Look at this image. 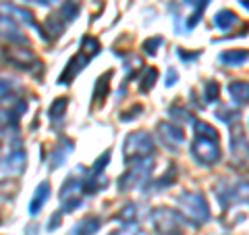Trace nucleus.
<instances>
[{
  "mask_svg": "<svg viewBox=\"0 0 249 235\" xmlns=\"http://www.w3.org/2000/svg\"><path fill=\"white\" fill-rule=\"evenodd\" d=\"M15 88H17L15 81H11V79H0V102H2V100L13 98Z\"/></svg>",
  "mask_w": 249,
  "mask_h": 235,
  "instance_id": "33",
  "label": "nucleus"
},
{
  "mask_svg": "<svg viewBox=\"0 0 249 235\" xmlns=\"http://www.w3.org/2000/svg\"><path fill=\"white\" fill-rule=\"evenodd\" d=\"M162 36H154V38H147V40L142 44V50L147 54V57H156V52H158V48L162 46Z\"/></svg>",
  "mask_w": 249,
  "mask_h": 235,
  "instance_id": "29",
  "label": "nucleus"
},
{
  "mask_svg": "<svg viewBox=\"0 0 249 235\" xmlns=\"http://www.w3.org/2000/svg\"><path fill=\"white\" fill-rule=\"evenodd\" d=\"M62 223V210H60V213H58V210H56V213H54L52 215V218H50V223H48V231H54V229H56V227Z\"/></svg>",
  "mask_w": 249,
  "mask_h": 235,
  "instance_id": "35",
  "label": "nucleus"
},
{
  "mask_svg": "<svg viewBox=\"0 0 249 235\" xmlns=\"http://www.w3.org/2000/svg\"><path fill=\"white\" fill-rule=\"evenodd\" d=\"M191 156L201 167H212L220 160V136L218 131L206 121L193 123V142H191Z\"/></svg>",
  "mask_w": 249,
  "mask_h": 235,
  "instance_id": "1",
  "label": "nucleus"
},
{
  "mask_svg": "<svg viewBox=\"0 0 249 235\" xmlns=\"http://www.w3.org/2000/svg\"><path fill=\"white\" fill-rule=\"evenodd\" d=\"M152 169H154V158L127 164V171H124V173L121 175V179H119V190L121 192H131V190H137V187L145 185L147 181H150Z\"/></svg>",
  "mask_w": 249,
  "mask_h": 235,
  "instance_id": "7",
  "label": "nucleus"
},
{
  "mask_svg": "<svg viewBox=\"0 0 249 235\" xmlns=\"http://www.w3.org/2000/svg\"><path fill=\"white\" fill-rule=\"evenodd\" d=\"M177 208L187 223H191L196 227L206 225L210 218H212L210 216L208 200L204 198V194H199V192H181L177 198Z\"/></svg>",
  "mask_w": 249,
  "mask_h": 235,
  "instance_id": "2",
  "label": "nucleus"
},
{
  "mask_svg": "<svg viewBox=\"0 0 249 235\" xmlns=\"http://www.w3.org/2000/svg\"><path fill=\"white\" fill-rule=\"evenodd\" d=\"M229 150H231V160L237 169H249V139L245 136L241 123L235 121L229 125Z\"/></svg>",
  "mask_w": 249,
  "mask_h": 235,
  "instance_id": "6",
  "label": "nucleus"
},
{
  "mask_svg": "<svg viewBox=\"0 0 249 235\" xmlns=\"http://www.w3.org/2000/svg\"><path fill=\"white\" fill-rule=\"evenodd\" d=\"M218 119H220V121H227V123L231 125V123L239 121V113H237V111H229V108H220V111H218Z\"/></svg>",
  "mask_w": 249,
  "mask_h": 235,
  "instance_id": "34",
  "label": "nucleus"
},
{
  "mask_svg": "<svg viewBox=\"0 0 249 235\" xmlns=\"http://www.w3.org/2000/svg\"><path fill=\"white\" fill-rule=\"evenodd\" d=\"M65 27H67V23L62 21L58 15H50V17L42 23V27H40L42 34L40 36L44 38V40L52 42V40H56V38L62 34V29H65Z\"/></svg>",
  "mask_w": 249,
  "mask_h": 235,
  "instance_id": "17",
  "label": "nucleus"
},
{
  "mask_svg": "<svg viewBox=\"0 0 249 235\" xmlns=\"http://www.w3.org/2000/svg\"><path fill=\"white\" fill-rule=\"evenodd\" d=\"M156 79H158V69H156V67L143 69L142 77H139V90H142V92H150L154 88Z\"/></svg>",
  "mask_w": 249,
  "mask_h": 235,
  "instance_id": "24",
  "label": "nucleus"
},
{
  "mask_svg": "<svg viewBox=\"0 0 249 235\" xmlns=\"http://www.w3.org/2000/svg\"><path fill=\"white\" fill-rule=\"evenodd\" d=\"M214 25L220 29L222 34H229L232 27L239 25V17H237V13H232V11H229V9L218 11V13L214 15Z\"/></svg>",
  "mask_w": 249,
  "mask_h": 235,
  "instance_id": "19",
  "label": "nucleus"
},
{
  "mask_svg": "<svg viewBox=\"0 0 249 235\" xmlns=\"http://www.w3.org/2000/svg\"><path fill=\"white\" fill-rule=\"evenodd\" d=\"M73 150V142L69 137H60L58 139V146H56V150L52 152V160H50V169H56L60 167L62 162H65V158L69 154H71Z\"/></svg>",
  "mask_w": 249,
  "mask_h": 235,
  "instance_id": "22",
  "label": "nucleus"
},
{
  "mask_svg": "<svg viewBox=\"0 0 249 235\" xmlns=\"http://www.w3.org/2000/svg\"><path fill=\"white\" fill-rule=\"evenodd\" d=\"M110 235H145V233H143V229L137 223H123L121 229L112 231Z\"/></svg>",
  "mask_w": 249,
  "mask_h": 235,
  "instance_id": "31",
  "label": "nucleus"
},
{
  "mask_svg": "<svg viewBox=\"0 0 249 235\" xmlns=\"http://www.w3.org/2000/svg\"><path fill=\"white\" fill-rule=\"evenodd\" d=\"M150 225L156 235H185V218L168 206H158L150 213Z\"/></svg>",
  "mask_w": 249,
  "mask_h": 235,
  "instance_id": "4",
  "label": "nucleus"
},
{
  "mask_svg": "<svg viewBox=\"0 0 249 235\" xmlns=\"http://www.w3.org/2000/svg\"><path fill=\"white\" fill-rule=\"evenodd\" d=\"M27 164V152L21 146L9 148L4 154H0V179L19 177L25 171Z\"/></svg>",
  "mask_w": 249,
  "mask_h": 235,
  "instance_id": "9",
  "label": "nucleus"
},
{
  "mask_svg": "<svg viewBox=\"0 0 249 235\" xmlns=\"http://www.w3.org/2000/svg\"><path fill=\"white\" fill-rule=\"evenodd\" d=\"M110 77H112V73H110V71L98 77V81H96V88H93V100H96L98 104L102 102V100L108 96V81H110Z\"/></svg>",
  "mask_w": 249,
  "mask_h": 235,
  "instance_id": "25",
  "label": "nucleus"
},
{
  "mask_svg": "<svg viewBox=\"0 0 249 235\" xmlns=\"http://www.w3.org/2000/svg\"><path fill=\"white\" fill-rule=\"evenodd\" d=\"M156 137H158V144L168 152H177L185 142L183 129L170 121H160L156 125Z\"/></svg>",
  "mask_w": 249,
  "mask_h": 235,
  "instance_id": "11",
  "label": "nucleus"
},
{
  "mask_svg": "<svg viewBox=\"0 0 249 235\" xmlns=\"http://www.w3.org/2000/svg\"><path fill=\"white\" fill-rule=\"evenodd\" d=\"M108 162H110V150L102 152V156H100V158L93 162V167H91L89 173H91V175H102V173H104V167H106Z\"/></svg>",
  "mask_w": 249,
  "mask_h": 235,
  "instance_id": "32",
  "label": "nucleus"
},
{
  "mask_svg": "<svg viewBox=\"0 0 249 235\" xmlns=\"http://www.w3.org/2000/svg\"><path fill=\"white\" fill-rule=\"evenodd\" d=\"M79 13H81V2L79 0H65V2L60 4V9H58V17L69 25V23H73L77 17H79Z\"/></svg>",
  "mask_w": 249,
  "mask_h": 235,
  "instance_id": "23",
  "label": "nucleus"
},
{
  "mask_svg": "<svg viewBox=\"0 0 249 235\" xmlns=\"http://www.w3.org/2000/svg\"><path fill=\"white\" fill-rule=\"evenodd\" d=\"M137 216H139L137 215V204H127L114 218L116 221H121V223H135Z\"/></svg>",
  "mask_w": 249,
  "mask_h": 235,
  "instance_id": "28",
  "label": "nucleus"
},
{
  "mask_svg": "<svg viewBox=\"0 0 249 235\" xmlns=\"http://www.w3.org/2000/svg\"><path fill=\"white\" fill-rule=\"evenodd\" d=\"M239 4L243 6V9H247V11H249V0H239Z\"/></svg>",
  "mask_w": 249,
  "mask_h": 235,
  "instance_id": "39",
  "label": "nucleus"
},
{
  "mask_svg": "<svg viewBox=\"0 0 249 235\" xmlns=\"http://www.w3.org/2000/svg\"><path fill=\"white\" fill-rule=\"evenodd\" d=\"M154 152H156V144L150 133H145V131L129 133L123 142V158L127 164L154 158Z\"/></svg>",
  "mask_w": 249,
  "mask_h": 235,
  "instance_id": "3",
  "label": "nucleus"
},
{
  "mask_svg": "<svg viewBox=\"0 0 249 235\" xmlns=\"http://www.w3.org/2000/svg\"><path fill=\"white\" fill-rule=\"evenodd\" d=\"M21 27L23 25H19L13 17L0 13V38H4L11 44H27V36L23 34Z\"/></svg>",
  "mask_w": 249,
  "mask_h": 235,
  "instance_id": "12",
  "label": "nucleus"
},
{
  "mask_svg": "<svg viewBox=\"0 0 249 235\" xmlns=\"http://www.w3.org/2000/svg\"><path fill=\"white\" fill-rule=\"evenodd\" d=\"M175 179H177V164H168L166 173L162 175L158 181H156V190H164V187H170V185L175 183Z\"/></svg>",
  "mask_w": 249,
  "mask_h": 235,
  "instance_id": "27",
  "label": "nucleus"
},
{
  "mask_svg": "<svg viewBox=\"0 0 249 235\" xmlns=\"http://www.w3.org/2000/svg\"><path fill=\"white\" fill-rule=\"evenodd\" d=\"M25 2H31V4H40V6H52L56 0H25Z\"/></svg>",
  "mask_w": 249,
  "mask_h": 235,
  "instance_id": "38",
  "label": "nucleus"
},
{
  "mask_svg": "<svg viewBox=\"0 0 249 235\" xmlns=\"http://www.w3.org/2000/svg\"><path fill=\"white\" fill-rule=\"evenodd\" d=\"M6 60L15 65L17 69H23V71H34V69L40 67V60L31 50H23V48H13L6 52Z\"/></svg>",
  "mask_w": 249,
  "mask_h": 235,
  "instance_id": "13",
  "label": "nucleus"
},
{
  "mask_svg": "<svg viewBox=\"0 0 249 235\" xmlns=\"http://www.w3.org/2000/svg\"><path fill=\"white\" fill-rule=\"evenodd\" d=\"M229 94L237 106H245L249 102V83L247 81H232V83H229Z\"/></svg>",
  "mask_w": 249,
  "mask_h": 235,
  "instance_id": "20",
  "label": "nucleus"
},
{
  "mask_svg": "<svg viewBox=\"0 0 249 235\" xmlns=\"http://www.w3.org/2000/svg\"><path fill=\"white\" fill-rule=\"evenodd\" d=\"M50 183L48 181H42L40 185L36 187V192H34V196H31V202H29V215L31 216H36L37 213H42V208L46 206V202H48V198H50Z\"/></svg>",
  "mask_w": 249,
  "mask_h": 235,
  "instance_id": "15",
  "label": "nucleus"
},
{
  "mask_svg": "<svg viewBox=\"0 0 249 235\" xmlns=\"http://www.w3.org/2000/svg\"><path fill=\"white\" fill-rule=\"evenodd\" d=\"M185 4L187 6H193V13H189L185 17V23H183V31H191V29H196V25L199 23L201 19V15H204L206 11V6L210 4V0H185Z\"/></svg>",
  "mask_w": 249,
  "mask_h": 235,
  "instance_id": "16",
  "label": "nucleus"
},
{
  "mask_svg": "<svg viewBox=\"0 0 249 235\" xmlns=\"http://www.w3.org/2000/svg\"><path fill=\"white\" fill-rule=\"evenodd\" d=\"M67 106H69V98H56L52 102V106H50V111H48V117H50V121H58V119H62V115H65V111H67Z\"/></svg>",
  "mask_w": 249,
  "mask_h": 235,
  "instance_id": "26",
  "label": "nucleus"
},
{
  "mask_svg": "<svg viewBox=\"0 0 249 235\" xmlns=\"http://www.w3.org/2000/svg\"><path fill=\"white\" fill-rule=\"evenodd\" d=\"M218 96H220V85H218L216 81H206V88H204V98L208 104H212L218 100Z\"/></svg>",
  "mask_w": 249,
  "mask_h": 235,
  "instance_id": "30",
  "label": "nucleus"
},
{
  "mask_svg": "<svg viewBox=\"0 0 249 235\" xmlns=\"http://www.w3.org/2000/svg\"><path fill=\"white\" fill-rule=\"evenodd\" d=\"M100 52V42L96 40V38H89V36H85L83 40H81V46H79V52H77V57H73L71 60H69V65L67 69L62 71V75L58 77V83L62 85H69V81H73L77 75H79L85 65L96 57V54Z\"/></svg>",
  "mask_w": 249,
  "mask_h": 235,
  "instance_id": "5",
  "label": "nucleus"
},
{
  "mask_svg": "<svg viewBox=\"0 0 249 235\" xmlns=\"http://www.w3.org/2000/svg\"><path fill=\"white\" fill-rule=\"evenodd\" d=\"M178 81V73L175 71V69H168V73H166V88H173V85Z\"/></svg>",
  "mask_w": 249,
  "mask_h": 235,
  "instance_id": "36",
  "label": "nucleus"
},
{
  "mask_svg": "<svg viewBox=\"0 0 249 235\" xmlns=\"http://www.w3.org/2000/svg\"><path fill=\"white\" fill-rule=\"evenodd\" d=\"M100 227H102V221L98 216H85L71 229V235H93L98 233Z\"/></svg>",
  "mask_w": 249,
  "mask_h": 235,
  "instance_id": "21",
  "label": "nucleus"
},
{
  "mask_svg": "<svg viewBox=\"0 0 249 235\" xmlns=\"http://www.w3.org/2000/svg\"><path fill=\"white\" fill-rule=\"evenodd\" d=\"M0 13L9 15L13 17L15 21L19 23V25H25V27H36V19L31 11H27L25 6H19L15 2H9V0H0Z\"/></svg>",
  "mask_w": 249,
  "mask_h": 235,
  "instance_id": "14",
  "label": "nucleus"
},
{
  "mask_svg": "<svg viewBox=\"0 0 249 235\" xmlns=\"http://www.w3.org/2000/svg\"><path fill=\"white\" fill-rule=\"evenodd\" d=\"M27 111V102L19 98H9L0 102V133L15 131L19 125L21 115Z\"/></svg>",
  "mask_w": 249,
  "mask_h": 235,
  "instance_id": "10",
  "label": "nucleus"
},
{
  "mask_svg": "<svg viewBox=\"0 0 249 235\" xmlns=\"http://www.w3.org/2000/svg\"><path fill=\"white\" fill-rule=\"evenodd\" d=\"M135 113H142V106H135L133 111H129V113H123V115H121V121H133V119H135V117H133Z\"/></svg>",
  "mask_w": 249,
  "mask_h": 235,
  "instance_id": "37",
  "label": "nucleus"
},
{
  "mask_svg": "<svg viewBox=\"0 0 249 235\" xmlns=\"http://www.w3.org/2000/svg\"><path fill=\"white\" fill-rule=\"evenodd\" d=\"M249 60V50H241V48H235V50H224L218 54V62L224 67H241L245 65Z\"/></svg>",
  "mask_w": 249,
  "mask_h": 235,
  "instance_id": "18",
  "label": "nucleus"
},
{
  "mask_svg": "<svg viewBox=\"0 0 249 235\" xmlns=\"http://www.w3.org/2000/svg\"><path fill=\"white\" fill-rule=\"evenodd\" d=\"M214 194L218 202H220L222 208H229L232 204H239V202H247L249 198V183L247 181H241V179H222L218 181V185L214 187Z\"/></svg>",
  "mask_w": 249,
  "mask_h": 235,
  "instance_id": "8",
  "label": "nucleus"
}]
</instances>
